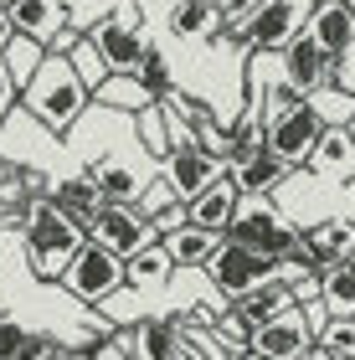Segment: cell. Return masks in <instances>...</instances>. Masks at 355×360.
Here are the masks:
<instances>
[{
    "label": "cell",
    "mask_w": 355,
    "mask_h": 360,
    "mask_svg": "<svg viewBox=\"0 0 355 360\" xmlns=\"http://www.w3.org/2000/svg\"><path fill=\"white\" fill-rule=\"evenodd\" d=\"M41 52H46V46H41V41H31V37H11V41H6V52H0V57H6V68H11V77H15V88H21L26 77L37 72Z\"/></svg>",
    "instance_id": "obj_28"
},
{
    "label": "cell",
    "mask_w": 355,
    "mask_h": 360,
    "mask_svg": "<svg viewBox=\"0 0 355 360\" xmlns=\"http://www.w3.org/2000/svg\"><path fill=\"white\" fill-rule=\"evenodd\" d=\"M345 186H350V201H355V175H350V180H345Z\"/></svg>",
    "instance_id": "obj_39"
},
{
    "label": "cell",
    "mask_w": 355,
    "mask_h": 360,
    "mask_svg": "<svg viewBox=\"0 0 355 360\" xmlns=\"http://www.w3.org/2000/svg\"><path fill=\"white\" fill-rule=\"evenodd\" d=\"M309 355H335V360L355 355V314H330L319 324V340H314Z\"/></svg>",
    "instance_id": "obj_24"
},
{
    "label": "cell",
    "mask_w": 355,
    "mask_h": 360,
    "mask_svg": "<svg viewBox=\"0 0 355 360\" xmlns=\"http://www.w3.org/2000/svg\"><path fill=\"white\" fill-rule=\"evenodd\" d=\"M304 165L325 180H350L355 175V129L345 124H325L319 129V139L309 144V155H304Z\"/></svg>",
    "instance_id": "obj_13"
},
{
    "label": "cell",
    "mask_w": 355,
    "mask_h": 360,
    "mask_svg": "<svg viewBox=\"0 0 355 360\" xmlns=\"http://www.w3.org/2000/svg\"><path fill=\"white\" fill-rule=\"evenodd\" d=\"M217 6H221V15H227V21H242V15H247L257 0H217Z\"/></svg>",
    "instance_id": "obj_37"
},
{
    "label": "cell",
    "mask_w": 355,
    "mask_h": 360,
    "mask_svg": "<svg viewBox=\"0 0 355 360\" xmlns=\"http://www.w3.org/2000/svg\"><path fill=\"white\" fill-rule=\"evenodd\" d=\"M0 6H11V0H0Z\"/></svg>",
    "instance_id": "obj_41"
},
{
    "label": "cell",
    "mask_w": 355,
    "mask_h": 360,
    "mask_svg": "<svg viewBox=\"0 0 355 360\" xmlns=\"http://www.w3.org/2000/svg\"><path fill=\"white\" fill-rule=\"evenodd\" d=\"M62 57L72 62L77 83H83V88H88V98H93V88H98L103 77H108V62H103V52H98V46H93V37H77V41H72Z\"/></svg>",
    "instance_id": "obj_25"
},
{
    "label": "cell",
    "mask_w": 355,
    "mask_h": 360,
    "mask_svg": "<svg viewBox=\"0 0 355 360\" xmlns=\"http://www.w3.org/2000/svg\"><path fill=\"white\" fill-rule=\"evenodd\" d=\"M21 355H62V345H52V340H46V335H26Z\"/></svg>",
    "instance_id": "obj_35"
},
{
    "label": "cell",
    "mask_w": 355,
    "mask_h": 360,
    "mask_svg": "<svg viewBox=\"0 0 355 360\" xmlns=\"http://www.w3.org/2000/svg\"><path fill=\"white\" fill-rule=\"evenodd\" d=\"M221 237H232V242H242V248H252V252H268L273 263H288V257L299 252V232L283 226L278 211L263 206V201H252V206L237 201V211H232V221H227Z\"/></svg>",
    "instance_id": "obj_5"
},
{
    "label": "cell",
    "mask_w": 355,
    "mask_h": 360,
    "mask_svg": "<svg viewBox=\"0 0 355 360\" xmlns=\"http://www.w3.org/2000/svg\"><path fill=\"white\" fill-rule=\"evenodd\" d=\"M88 237L103 242V248H114L119 257H129V252H139L144 242H155V226H150V217L129 211L124 201H103L88 217Z\"/></svg>",
    "instance_id": "obj_10"
},
{
    "label": "cell",
    "mask_w": 355,
    "mask_h": 360,
    "mask_svg": "<svg viewBox=\"0 0 355 360\" xmlns=\"http://www.w3.org/2000/svg\"><path fill=\"white\" fill-rule=\"evenodd\" d=\"M57 283L67 288L77 304H103V299H114L124 288V257L114 248H103V242L83 237L77 252L67 257V268L57 273Z\"/></svg>",
    "instance_id": "obj_3"
},
{
    "label": "cell",
    "mask_w": 355,
    "mask_h": 360,
    "mask_svg": "<svg viewBox=\"0 0 355 360\" xmlns=\"http://www.w3.org/2000/svg\"><path fill=\"white\" fill-rule=\"evenodd\" d=\"M170 252H165V242H144L139 252H129L124 257V283H139V288H150V283H165L170 278Z\"/></svg>",
    "instance_id": "obj_21"
},
{
    "label": "cell",
    "mask_w": 355,
    "mask_h": 360,
    "mask_svg": "<svg viewBox=\"0 0 355 360\" xmlns=\"http://www.w3.org/2000/svg\"><path fill=\"white\" fill-rule=\"evenodd\" d=\"M237 201H242L237 180H232V175H212L196 195H186V221L206 226V232H227V221H232Z\"/></svg>",
    "instance_id": "obj_12"
},
{
    "label": "cell",
    "mask_w": 355,
    "mask_h": 360,
    "mask_svg": "<svg viewBox=\"0 0 355 360\" xmlns=\"http://www.w3.org/2000/svg\"><path fill=\"white\" fill-rule=\"evenodd\" d=\"M21 103L46 134H67L72 119H83V108H88V88L77 83L72 62L62 52H41L37 72L21 83Z\"/></svg>",
    "instance_id": "obj_1"
},
{
    "label": "cell",
    "mask_w": 355,
    "mask_h": 360,
    "mask_svg": "<svg viewBox=\"0 0 355 360\" xmlns=\"http://www.w3.org/2000/svg\"><path fill=\"white\" fill-rule=\"evenodd\" d=\"M52 201H57L62 211H72V217H77V221H83V232H88V217H93V211H98V206H103V195H98V191H93V180H62V186H57V195H52Z\"/></svg>",
    "instance_id": "obj_26"
},
{
    "label": "cell",
    "mask_w": 355,
    "mask_h": 360,
    "mask_svg": "<svg viewBox=\"0 0 355 360\" xmlns=\"http://www.w3.org/2000/svg\"><path fill=\"white\" fill-rule=\"evenodd\" d=\"M114 6H119V0H62V11H67V26H77V31H83L88 21H103Z\"/></svg>",
    "instance_id": "obj_31"
},
{
    "label": "cell",
    "mask_w": 355,
    "mask_h": 360,
    "mask_svg": "<svg viewBox=\"0 0 355 360\" xmlns=\"http://www.w3.org/2000/svg\"><path fill=\"white\" fill-rule=\"evenodd\" d=\"M299 252L309 257L314 268H330V263H345L355 252V221H319L309 232H299Z\"/></svg>",
    "instance_id": "obj_16"
},
{
    "label": "cell",
    "mask_w": 355,
    "mask_h": 360,
    "mask_svg": "<svg viewBox=\"0 0 355 360\" xmlns=\"http://www.w3.org/2000/svg\"><path fill=\"white\" fill-rule=\"evenodd\" d=\"M21 345H26V324L0 314V355H21Z\"/></svg>",
    "instance_id": "obj_32"
},
{
    "label": "cell",
    "mask_w": 355,
    "mask_h": 360,
    "mask_svg": "<svg viewBox=\"0 0 355 360\" xmlns=\"http://www.w3.org/2000/svg\"><path fill=\"white\" fill-rule=\"evenodd\" d=\"M319 129H325V113H319L314 98H304V103L273 113L268 129H263V144L283 160V165H304V155H309V144L319 139Z\"/></svg>",
    "instance_id": "obj_7"
},
{
    "label": "cell",
    "mask_w": 355,
    "mask_h": 360,
    "mask_svg": "<svg viewBox=\"0 0 355 360\" xmlns=\"http://www.w3.org/2000/svg\"><path fill=\"white\" fill-rule=\"evenodd\" d=\"M242 350H247V355H268V360L309 355V350H314V324H309V314H304V304L288 299L283 309H273L268 319H257Z\"/></svg>",
    "instance_id": "obj_4"
},
{
    "label": "cell",
    "mask_w": 355,
    "mask_h": 360,
    "mask_svg": "<svg viewBox=\"0 0 355 360\" xmlns=\"http://www.w3.org/2000/svg\"><path fill=\"white\" fill-rule=\"evenodd\" d=\"M15 37H31V41H52L62 26H67V11H62V0H11L6 6Z\"/></svg>",
    "instance_id": "obj_17"
},
{
    "label": "cell",
    "mask_w": 355,
    "mask_h": 360,
    "mask_svg": "<svg viewBox=\"0 0 355 360\" xmlns=\"http://www.w3.org/2000/svg\"><path fill=\"white\" fill-rule=\"evenodd\" d=\"M283 160L268 150V144H257V150H247V155H232V180H237V191L242 195H263V191H273L283 180Z\"/></svg>",
    "instance_id": "obj_18"
},
{
    "label": "cell",
    "mask_w": 355,
    "mask_h": 360,
    "mask_svg": "<svg viewBox=\"0 0 355 360\" xmlns=\"http://www.w3.org/2000/svg\"><path fill=\"white\" fill-rule=\"evenodd\" d=\"M83 221L72 217V211H62L57 201H31L26 206V257L31 268H37L41 278H57L62 268H67V257L77 252V242H83Z\"/></svg>",
    "instance_id": "obj_2"
},
{
    "label": "cell",
    "mask_w": 355,
    "mask_h": 360,
    "mask_svg": "<svg viewBox=\"0 0 355 360\" xmlns=\"http://www.w3.org/2000/svg\"><path fill=\"white\" fill-rule=\"evenodd\" d=\"M217 242H221V232H206L196 221H181V226L165 232V252H170L175 268H206L212 252H217Z\"/></svg>",
    "instance_id": "obj_19"
},
{
    "label": "cell",
    "mask_w": 355,
    "mask_h": 360,
    "mask_svg": "<svg viewBox=\"0 0 355 360\" xmlns=\"http://www.w3.org/2000/svg\"><path fill=\"white\" fill-rule=\"evenodd\" d=\"M88 180H93V191H98L103 201H124V195H134V180H129V170H119V165H98Z\"/></svg>",
    "instance_id": "obj_29"
},
{
    "label": "cell",
    "mask_w": 355,
    "mask_h": 360,
    "mask_svg": "<svg viewBox=\"0 0 355 360\" xmlns=\"http://www.w3.org/2000/svg\"><path fill=\"white\" fill-rule=\"evenodd\" d=\"M15 37V26H11V15H6V6H0V52H6V41Z\"/></svg>",
    "instance_id": "obj_38"
},
{
    "label": "cell",
    "mask_w": 355,
    "mask_h": 360,
    "mask_svg": "<svg viewBox=\"0 0 355 360\" xmlns=\"http://www.w3.org/2000/svg\"><path fill=\"white\" fill-rule=\"evenodd\" d=\"M21 103V88H15V77L6 68V57H0V119H11V108Z\"/></svg>",
    "instance_id": "obj_33"
},
{
    "label": "cell",
    "mask_w": 355,
    "mask_h": 360,
    "mask_svg": "<svg viewBox=\"0 0 355 360\" xmlns=\"http://www.w3.org/2000/svg\"><path fill=\"white\" fill-rule=\"evenodd\" d=\"M134 355H144V360H165V355H191V350L181 345V335H175L170 319H144L139 330H134Z\"/></svg>",
    "instance_id": "obj_22"
},
{
    "label": "cell",
    "mask_w": 355,
    "mask_h": 360,
    "mask_svg": "<svg viewBox=\"0 0 355 360\" xmlns=\"http://www.w3.org/2000/svg\"><path fill=\"white\" fill-rule=\"evenodd\" d=\"M165 195H175V191H170V180H165V186H155V191H144V201H139V217H155V211L165 206Z\"/></svg>",
    "instance_id": "obj_34"
},
{
    "label": "cell",
    "mask_w": 355,
    "mask_h": 360,
    "mask_svg": "<svg viewBox=\"0 0 355 360\" xmlns=\"http://www.w3.org/2000/svg\"><path fill=\"white\" fill-rule=\"evenodd\" d=\"M93 46L103 52L108 72H129L134 62L144 57V37H139V6L134 0H119L114 11L103 15V21H93Z\"/></svg>",
    "instance_id": "obj_8"
},
{
    "label": "cell",
    "mask_w": 355,
    "mask_h": 360,
    "mask_svg": "<svg viewBox=\"0 0 355 360\" xmlns=\"http://www.w3.org/2000/svg\"><path fill=\"white\" fill-rule=\"evenodd\" d=\"M139 139L150 144V155H160V160L170 155V139H165V113H160L155 103H144V108H139Z\"/></svg>",
    "instance_id": "obj_30"
},
{
    "label": "cell",
    "mask_w": 355,
    "mask_h": 360,
    "mask_svg": "<svg viewBox=\"0 0 355 360\" xmlns=\"http://www.w3.org/2000/svg\"><path fill=\"white\" fill-rule=\"evenodd\" d=\"M221 26V6L217 0H181V6L170 11V31L186 41H201V37H217Z\"/></svg>",
    "instance_id": "obj_20"
},
{
    "label": "cell",
    "mask_w": 355,
    "mask_h": 360,
    "mask_svg": "<svg viewBox=\"0 0 355 360\" xmlns=\"http://www.w3.org/2000/svg\"><path fill=\"white\" fill-rule=\"evenodd\" d=\"M212 283L227 293V299H237L242 288H252L257 278H268V273H278L283 263H273L268 252H252V248H242V242H232V237H221L217 242V252H212Z\"/></svg>",
    "instance_id": "obj_9"
},
{
    "label": "cell",
    "mask_w": 355,
    "mask_h": 360,
    "mask_svg": "<svg viewBox=\"0 0 355 360\" xmlns=\"http://www.w3.org/2000/svg\"><path fill=\"white\" fill-rule=\"evenodd\" d=\"M278 57H283V72H288V83L294 88H304V93H314L319 83H325L330 77V68H335V57L325 52V46H319L309 31H294V37H288L283 46H278Z\"/></svg>",
    "instance_id": "obj_11"
},
{
    "label": "cell",
    "mask_w": 355,
    "mask_h": 360,
    "mask_svg": "<svg viewBox=\"0 0 355 360\" xmlns=\"http://www.w3.org/2000/svg\"><path fill=\"white\" fill-rule=\"evenodd\" d=\"M181 221H186V206H170V211L160 206V211H155V226H160V232H170V226H181Z\"/></svg>",
    "instance_id": "obj_36"
},
{
    "label": "cell",
    "mask_w": 355,
    "mask_h": 360,
    "mask_svg": "<svg viewBox=\"0 0 355 360\" xmlns=\"http://www.w3.org/2000/svg\"><path fill=\"white\" fill-rule=\"evenodd\" d=\"M304 31H309L335 62H340L345 52H355V11L345 6V0H319V6L309 11V21H304Z\"/></svg>",
    "instance_id": "obj_14"
},
{
    "label": "cell",
    "mask_w": 355,
    "mask_h": 360,
    "mask_svg": "<svg viewBox=\"0 0 355 360\" xmlns=\"http://www.w3.org/2000/svg\"><path fill=\"white\" fill-rule=\"evenodd\" d=\"M93 98H103V103H114V108H144V103H155V93L134 77V68L129 72H108L98 88H93Z\"/></svg>",
    "instance_id": "obj_23"
},
{
    "label": "cell",
    "mask_w": 355,
    "mask_h": 360,
    "mask_svg": "<svg viewBox=\"0 0 355 360\" xmlns=\"http://www.w3.org/2000/svg\"><path fill=\"white\" fill-rule=\"evenodd\" d=\"M134 77H139V83L150 88L155 98H170V62H165V52H160V46L144 41V57L134 62Z\"/></svg>",
    "instance_id": "obj_27"
},
{
    "label": "cell",
    "mask_w": 355,
    "mask_h": 360,
    "mask_svg": "<svg viewBox=\"0 0 355 360\" xmlns=\"http://www.w3.org/2000/svg\"><path fill=\"white\" fill-rule=\"evenodd\" d=\"M212 175H221V160L212 150H201V144H181V150H170L165 155V180H170V191L181 195H196Z\"/></svg>",
    "instance_id": "obj_15"
},
{
    "label": "cell",
    "mask_w": 355,
    "mask_h": 360,
    "mask_svg": "<svg viewBox=\"0 0 355 360\" xmlns=\"http://www.w3.org/2000/svg\"><path fill=\"white\" fill-rule=\"evenodd\" d=\"M345 6H350V11H355V0H345Z\"/></svg>",
    "instance_id": "obj_40"
},
{
    "label": "cell",
    "mask_w": 355,
    "mask_h": 360,
    "mask_svg": "<svg viewBox=\"0 0 355 360\" xmlns=\"http://www.w3.org/2000/svg\"><path fill=\"white\" fill-rule=\"evenodd\" d=\"M299 21H304V0H257L242 21H232V37L252 52H278L299 31Z\"/></svg>",
    "instance_id": "obj_6"
}]
</instances>
